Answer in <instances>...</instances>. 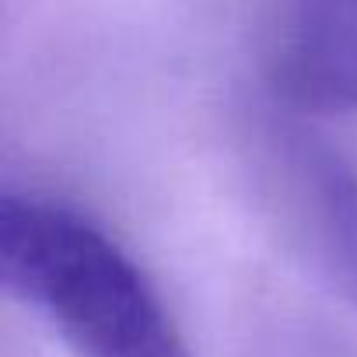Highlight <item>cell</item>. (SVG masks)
I'll return each mask as SVG.
<instances>
[{
    "instance_id": "obj_1",
    "label": "cell",
    "mask_w": 357,
    "mask_h": 357,
    "mask_svg": "<svg viewBox=\"0 0 357 357\" xmlns=\"http://www.w3.org/2000/svg\"><path fill=\"white\" fill-rule=\"evenodd\" d=\"M0 280L77 357H190L140 263L74 207L0 197Z\"/></svg>"
},
{
    "instance_id": "obj_2",
    "label": "cell",
    "mask_w": 357,
    "mask_h": 357,
    "mask_svg": "<svg viewBox=\"0 0 357 357\" xmlns=\"http://www.w3.org/2000/svg\"><path fill=\"white\" fill-rule=\"evenodd\" d=\"M273 91L305 112H357V0H291L270 50Z\"/></svg>"
},
{
    "instance_id": "obj_3",
    "label": "cell",
    "mask_w": 357,
    "mask_h": 357,
    "mask_svg": "<svg viewBox=\"0 0 357 357\" xmlns=\"http://www.w3.org/2000/svg\"><path fill=\"white\" fill-rule=\"evenodd\" d=\"M287 190L315 270L357 308V172L322 144H287Z\"/></svg>"
}]
</instances>
